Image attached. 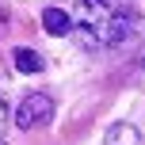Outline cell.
Here are the masks:
<instances>
[{
  "instance_id": "obj_5",
  "label": "cell",
  "mask_w": 145,
  "mask_h": 145,
  "mask_svg": "<svg viewBox=\"0 0 145 145\" xmlns=\"http://www.w3.org/2000/svg\"><path fill=\"white\" fill-rule=\"evenodd\" d=\"M15 69L19 72H42V57H38L31 46H19V50H15Z\"/></svg>"
},
{
  "instance_id": "obj_7",
  "label": "cell",
  "mask_w": 145,
  "mask_h": 145,
  "mask_svg": "<svg viewBox=\"0 0 145 145\" xmlns=\"http://www.w3.org/2000/svg\"><path fill=\"white\" fill-rule=\"evenodd\" d=\"M0 145H8V141H0Z\"/></svg>"
},
{
  "instance_id": "obj_1",
  "label": "cell",
  "mask_w": 145,
  "mask_h": 145,
  "mask_svg": "<svg viewBox=\"0 0 145 145\" xmlns=\"http://www.w3.org/2000/svg\"><path fill=\"white\" fill-rule=\"evenodd\" d=\"M72 31L88 50H111L141 31V15L134 0H76Z\"/></svg>"
},
{
  "instance_id": "obj_3",
  "label": "cell",
  "mask_w": 145,
  "mask_h": 145,
  "mask_svg": "<svg viewBox=\"0 0 145 145\" xmlns=\"http://www.w3.org/2000/svg\"><path fill=\"white\" fill-rule=\"evenodd\" d=\"M42 27H46V35H69L72 31V15L61 12V8H46L42 12Z\"/></svg>"
},
{
  "instance_id": "obj_2",
  "label": "cell",
  "mask_w": 145,
  "mask_h": 145,
  "mask_svg": "<svg viewBox=\"0 0 145 145\" xmlns=\"http://www.w3.org/2000/svg\"><path fill=\"white\" fill-rule=\"evenodd\" d=\"M54 118V99L46 92H31L19 99V107H15V126L19 130H38V126H46Z\"/></svg>"
},
{
  "instance_id": "obj_6",
  "label": "cell",
  "mask_w": 145,
  "mask_h": 145,
  "mask_svg": "<svg viewBox=\"0 0 145 145\" xmlns=\"http://www.w3.org/2000/svg\"><path fill=\"white\" fill-rule=\"evenodd\" d=\"M4 126H8V99L0 95V138H4Z\"/></svg>"
},
{
  "instance_id": "obj_4",
  "label": "cell",
  "mask_w": 145,
  "mask_h": 145,
  "mask_svg": "<svg viewBox=\"0 0 145 145\" xmlns=\"http://www.w3.org/2000/svg\"><path fill=\"white\" fill-rule=\"evenodd\" d=\"M103 145H141V138H138V130L130 122H115L107 130V138H103Z\"/></svg>"
}]
</instances>
